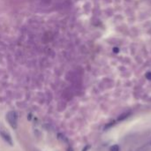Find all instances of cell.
Listing matches in <instances>:
<instances>
[{
	"instance_id": "cell-1",
	"label": "cell",
	"mask_w": 151,
	"mask_h": 151,
	"mask_svg": "<svg viewBox=\"0 0 151 151\" xmlns=\"http://www.w3.org/2000/svg\"><path fill=\"white\" fill-rule=\"evenodd\" d=\"M6 120L8 121L9 125H10L13 129L17 128L18 126V115L14 111H9L6 114Z\"/></svg>"
},
{
	"instance_id": "cell-2",
	"label": "cell",
	"mask_w": 151,
	"mask_h": 151,
	"mask_svg": "<svg viewBox=\"0 0 151 151\" xmlns=\"http://www.w3.org/2000/svg\"><path fill=\"white\" fill-rule=\"evenodd\" d=\"M0 136L2 137V139L5 141V142H7L10 146H13V138L10 135V134H8V132H5V130H1V131H0Z\"/></svg>"
},
{
	"instance_id": "cell-3",
	"label": "cell",
	"mask_w": 151,
	"mask_h": 151,
	"mask_svg": "<svg viewBox=\"0 0 151 151\" xmlns=\"http://www.w3.org/2000/svg\"><path fill=\"white\" fill-rule=\"evenodd\" d=\"M130 115H131V112H130V111H128V112H125V113H123V114L119 115V118H118V121H122V120H124V119H127V118L130 116Z\"/></svg>"
},
{
	"instance_id": "cell-4",
	"label": "cell",
	"mask_w": 151,
	"mask_h": 151,
	"mask_svg": "<svg viewBox=\"0 0 151 151\" xmlns=\"http://www.w3.org/2000/svg\"><path fill=\"white\" fill-rule=\"evenodd\" d=\"M110 151H119V145H112L110 148Z\"/></svg>"
},
{
	"instance_id": "cell-5",
	"label": "cell",
	"mask_w": 151,
	"mask_h": 151,
	"mask_svg": "<svg viewBox=\"0 0 151 151\" xmlns=\"http://www.w3.org/2000/svg\"><path fill=\"white\" fill-rule=\"evenodd\" d=\"M146 78H147L148 79H151V73H150V72L146 74Z\"/></svg>"
}]
</instances>
